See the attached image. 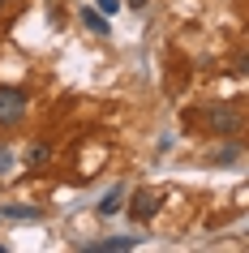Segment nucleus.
<instances>
[{
	"label": "nucleus",
	"mask_w": 249,
	"mask_h": 253,
	"mask_svg": "<svg viewBox=\"0 0 249 253\" xmlns=\"http://www.w3.org/2000/svg\"><path fill=\"white\" fill-rule=\"evenodd\" d=\"M95 9H99V13L107 17V13H116V9H120V0H99V4H95Z\"/></svg>",
	"instance_id": "obj_11"
},
{
	"label": "nucleus",
	"mask_w": 249,
	"mask_h": 253,
	"mask_svg": "<svg viewBox=\"0 0 249 253\" xmlns=\"http://www.w3.org/2000/svg\"><path fill=\"white\" fill-rule=\"evenodd\" d=\"M236 159H241V150H236V146H223L219 150V163H236Z\"/></svg>",
	"instance_id": "obj_10"
},
{
	"label": "nucleus",
	"mask_w": 249,
	"mask_h": 253,
	"mask_svg": "<svg viewBox=\"0 0 249 253\" xmlns=\"http://www.w3.org/2000/svg\"><path fill=\"white\" fill-rule=\"evenodd\" d=\"M82 22H86V30H95V35H107V22L99 9H82Z\"/></svg>",
	"instance_id": "obj_5"
},
{
	"label": "nucleus",
	"mask_w": 249,
	"mask_h": 253,
	"mask_svg": "<svg viewBox=\"0 0 249 253\" xmlns=\"http://www.w3.org/2000/svg\"><path fill=\"white\" fill-rule=\"evenodd\" d=\"M120 206H125V189H107V193H103V198H99V206H95V211H99V214H103V219H112V214H116L120 211Z\"/></svg>",
	"instance_id": "obj_4"
},
{
	"label": "nucleus",
	"mask_w": 249,
	"mask_h": 253,
	"mask_svg": "<svg viewBox=\"0 0 249 253\" xmlns=\"http://www.w3.org/2000/svg\"><path fill=\"white\" fill-rule=\"evenodd\" d=\"M155 211H159V193H150V189H142V193L133 198V206H129L133 223H146V219H150Z\"/></svg>",
	"instance_id": "obj_3"
},
{
	"label": "nucleus",
	"mask_w": 249,
	"mask_h": 253,
	"mask_svg": "<svg viewBox=\"0 0 249 253\" xmlns=\"http://www.w3.org/2000/svg\"><path fill=\"white\" fill-rule=\"evenodd\" d=\"M26 116V94L22 90H0V125H17Z\"/></svg>",
	"instance_id": "obj_1"
},
{
	"label": "nucleus",
	"mask_w": 249,
	"mask_h": 253,
	"mask_svg": "<svg viewBox=\"0 0 249 253\" xmlns=\"http://www.w3.org/2000/svg\"><path fill=\"white\" fill-rule=\"evenodd\" d=\"M142 236H107V240H86L82 245V253H125V249H133Z\"/></svg>",
	"instance_id": "obj_2"
},
{
	"label": "nucleus",
	"mask_w": 249,
	"mask_h": 253,
	"mask_svg": "<svg viewBox=\"0 0 249 253\" xmlns=\"http://www.w3.org/2000/svg\"><path fill=\"white\" fill-rule=\"evenodd\" d=\"M0 172H13V150L0 146Z\"/></svg>",
	"instance_id": "obj_9"
},
{
	"label": "nucleus",
	"mask_w": 249,
	"mask_h": 253,
	"mask_svg": "<svg viewBox=\"0 0 249 253\" xmlns=\"http://www.w3.org/2000/svg\"><path fill=\"white\" fill-rule=\"evenodd\" d=\"M48 159H52V146H43V142H39V146H30V163H35V168L48 163Z\"/></svg>",
	"instance_id": "obj_7"
},
{
	"label": "nucleus",
	"mask_w": 249,
	"mask_h": 253,
	"mask_svg": "<svg viewBox=\"0 0 249 253\" xmlns=\"http://www.w3.org/2000/svg\"><path fill=\"white\" fill-rule=\"evenodd\" d=\"M9 219H39V211H35V206H9Z\"/></svg>",
	"instance_id": "obj_8"
},
{
	"label": "nucleus",
	"mask_w": 249,
	"mask_h": 253,
	"mask_svg": "<svg viewBox=\"0 0 249 253\" xmlns=\"http://www.w3.org/2000/svg\"><path fill=\"white\" fill-rule=\"evenodd\" d=\"M210 120H215V129H223V133H236V112H232V107H223V112H215Z\"/></svg>",
	"instance_id": "obj_6"
},
{
	"label": "nucleus",
	"mask_w": 249,
	"mask_h": 253,
	"mask_svg": "<svg viewBox=\"0 0 249 253\" xmlns=\"http://www.w3.org/2000/svg\"><path fill=\"white\" fill-rule=\"evenodd\" d=\"M0 4H4V0H0Z\"/></svg>",
	"instance_id": "obj_12"
}]
</instances>
